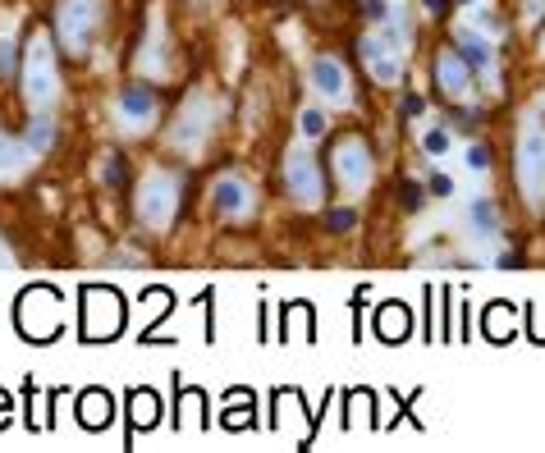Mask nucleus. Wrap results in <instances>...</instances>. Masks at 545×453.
I'll return each mask as SVG.
<instances>
[{"label":"nucleus","instance_id":"2","mask_svg":"<svg viewBox=\"0 0 545 453\" xmlns=\"http://www.w3.org/2000/svg\"><path fill=\"white\" fill-rule=\"evenodd\" d=\"M55 28H60L64 51L83 55L87 42H92V5H87V0H64V5H60V18H55Z\"/></svg>","mask_w":545,"mask_h":453},{"label":"nucleus","instance_id":"7","mask_svg":"<svg viewBox=\"0 0 545 453\" xmlns=\"http://www.w3.org/2000/svg\"><path fill=\"white\" fill-rule=\"evenodd\" d=\"M522 188H527L532 197L545 192V142L541 138L522 142Z\"/></svg>","mask_w":545,"mask_h":453},{"label":"nucleus","instance_id":"12","mask_svg":"<svg viewBox=\"0 0 545 453\" xmlns=\"http://www.w3.org/2000/svg\"><path fill=\"white\" fill-rule=\"evenodd\" d=\"M316 88L326 96H344V69L335 60H316Z\"/></svg>","mask_w":545,"mask_h":453},{"label":"nucleus","instance_id":"14","mask_svg":"<svg viewBox=\"0 0 545 453\" xmlns=\"http://www.w3.org/2000/svg\"><path fill=\"white\" fill-rule=\"evenodd\" d=\"M14 69H18V46L14 37H0V78H9Z\"/></svg>","mask_w":545,"mask_h":453},{"label":"nucleus","instance_id":"17","mask_svg":"<svg viewBox=\"0 0 545 453\" xmlns=\"http://www.w3.org/2000/svg\"><path fill=\"white\" fill-rule=\"evenodd\" d=\"M472 225H481V229H495V206H490V201L472 206Z\"/></svg>","mask_w":545,"mask_h":453},{"label":"nucleus","instance_id":"15","mask_svg":"<svg viewBox=\"0 0 545 453\" xmlns=\"http://www.w3.org/2000/svg\"><path fill=\"white\" fill-rule=\"evenodd\" d=\"M463 60H467V69H481V64L490 60V51H486L481 42H472V37H463Z\"/></svg>","mask_w":545,"mask_h":453},{"label":"nucleus","instance_id":"11","mask_svg":"<svg viewBox=\"0 0 545 453\" xmlns=\"http://www.w3.org/2000/svg\"><path fill=\"white\" fill-rule=\"evenodd\" d=\"M23 160H28V147H18L14 138H5V133H0V179L18 175V170H23Z\"/></svg>","mask_w":545,"mask_h":453},{"label":"nucleus","instance_id":"13","mask_svg":"<svg viewBox=\"0 0 545 453\" xmlns=\"http://www.w3.org/2000/svg\"><path fill=\"white\" fill-rule=\"evenodd\" d=\"M51 133H55L51 119H33V124H28V133H23V138H28L23 147L28 151H46V147H51Z\"/></svg>","mask_w":545,"mask_h":453},{"label":"nucleus","instance_id":"19","mask_svg":"<svg viewBox=\"0 0 545 453\" xmlns=\"http://www.w3.org/2000/svg\"><path fill=\"white\" fill-rule=\"evenodd\" d=\"M467 165H472V170H486V165H490V147H472V151H467Z\"/></svg>","mask_w":545,"mask_h":453},{"label":"nucleus","instance_id":"22","mask_svg":"<svg viewBox=\"0 0 545 453\" xmlns=\"http://www.w3.org/2000/svg\"><path fill=\"white\" fill-rule=\"evenodd\" d=\"M426 151H449V138H444L440 129H435V133H426Z\"/></svg>","mask_w":545,"mask_h":453},{"label":"nucleus","instance_id":"23","mask_svg":"<svg viewBox=\"0 0 545 453\" xmlns=\"http://www.w3.org/2000/svg\"><path fill=\"white\" fill-rule=\"evenodd\" d=\"M431 192H435V197H449V192H454V183L444 179V175H435V179H431Z\"/></svg>","mask_w":545,"mask_h":453},{"label":"nucleus","instance_id":"21","mask_svg":"<svg viewBox=\"0 0 545 453\" xmlns=\"http://www.w3.org/2000/svg\"><path fill=\"white\" fill-rule=\"evenodd\" d=\"M105 183H124V160L110 156V165H105Z\"/></svg>","mask_w":545,"mask_h":453},{"label":"nucleus","instance_id":"20","mask_svg":"<svg viewBox=\"0 0 545 453\" xmlns=\"http://www.w3.org/2000/svg\"><path fill=\"white\" fill-rule=\"evenodd\" d=\"M303 129L311 133V138H316V133L326 129V119H321V110H307V114H303Z\"/></svg>","mask_w":545,"mask_h":453},{"label":"nucleus","instance_id":"18","mask_svg":"<svg viewBox=\"0 0 545 453\" xmlns=\"http://www.w3.org/2000/svg\"><path fill=\"white\" fill-rule=\"evenodd\" d=\"M398 201H403L408 211H417V206H422V188H417V183H408V188H398Z\"/></svg>","mask_w":545,"mask_h":453},{"label":"nucleus","instance_id":"3","mask_svg":"<svg viewBox=\"0 0 545 453\" xmlns=\"http://www.w3.org/2000/svg\"><path fill=\"white\" fill-rule=\"evenodd\" d=\"M174 211V179H147L138 192V216L147 220L151 229H161Z\"/></svg>","mask_w":545,"mask_h":453},{"label":"nucleus","instance_id":"4","mask_svg":"<svg viewBox=\"0 0 545 453\" xmlns=\"http://www.w3.org/2000/svg\"><path fill=\"white\" fill-rule=\"evenodd\" d=\"M335 165H339V179H344L348 188H362V183L372 179V156H367V147H362L357 138L339 142V151H335Z\"/></svg>","mask_w":545,"mask_h":453},{"label":"nucleus","instance_id":"5","mask_svg":"<svg viewBox=\"0 0 545 453\" xmlns=\"http://www.w3.org/2000/svg\"><path fill=\"white\" fill-rule=\"evenodd\" d=\"M289 192H294L298 201H316L321 197V183H316V165H311L307 151H298V156H289Z\"/></svg>","mask_w":545,"mask_h":453},{"label":"nucleus","instance_id":"16","mask_svg":"<svg viewBox=\"0 0 545 453\" xmlns=\"http://www.w3.org/2000/svg\"><path fill=\"white\" fill-rule=\"evenodd\" d=\"M326 225L335 229V234H348V229L357 225V216H353V211H348V206H339V211H330V216H326Z\"/></svg>","mask_w":545,"mask_h":453},{"label":"nucleus","instance_id":"1","mask_svg":"<svg viewBox=\"0 0 545 453\" xmlns=\"http://www.w3.org/2000/svg\"><path fill=\"white\" fill-rule=\"evenodd\" d=\"M23 92L33 105H51L55 92H60V78H55V60H51V46L33 42L23 55Z\"/></svg>","mask_w":545,"mask_h":453},{"label":"nucleus","instance_id":"6","mask_svg":"<svg viewBox=\"0 0 545 453\" xmlns=\"http://www.w3.org/2000/svg\"><path fill=\"white\" fill-rule=\"evenodd\" d=\"M362 55H367V69H372L376 83H394L398 78V55H394V46H389V42L372 37V42H362Z\"/></svg>","mask_w":545,"mask_h":453},{"label":"nucleus","instance_id":"25","mask_svg":"<svg viewBox=\"0 0 545 453\" xmlns=\"http://www.w3.org/2000/svg\"><path fill=\"white\" fill-rule=\"evenodd\" d=\"M449 5H454V0H426V9H431V14H444Z\"/></svg>","mask_w":545,"mask_h":453},{"label":"nucleus","instance_id":"10","mask_svg":"<svg viewBox=\"0 0 545 453\" xmlns=\"http://www.w3.org/2000/svg\"><path fill=\"white\" fill-rule=\"evenodd\" d=\"M211 206L220 211V216H243V206H248V192H243L239 179H220L216 188H211Z\"/></svg>","mask_w":545,"mask_h":453},{"label":"nucleus","instance_id":"8","mask_svg":"<svg viewBox=\"0 0 545 453\" xmlns=\"http://www.w3.org/2000/svg\"><path fill=\"white\" fill-rule=\"evenodd\" d=\"M435 83H440L449 96H463V88H467V60H459L454 51H444L440 60H435Z\"/></svg>","mask_w":545,"mask_h":453},{"label":"nucleus","instance_id":"24","mask_svg":"<svg viewBox=\"0 0 545 453\" xmlns=\"http://www.w3.org/2000/svg\"><path fill=\"white\" fill-rule=\"evenodd\" d=\"M422 105H426L422 96H403V114H422Z\"/></svg>","mask_w":545,"mask_h":453},{"label":"nucleus","instance_id":"9","mask_svg":"<svg viewBox=\"0 0 545 453\" xmlns=\"http://www.w3.org/2000/svg\"><path fill=\"white\" fill-rule=\"evenodd\" d=\"M151 110H156V92L151 88L133 83V88L120 92V114L124 119H151Z\"/></svg>","mask_w":545,"mask_h":453},{"label":"nucleus","instance_id":"26","mask_svg":"<svg viewBox=\"0 0 545 453\" xmlns=\"http://www.w3.org/2000/svg\"><path fill=\"white\" fill-rule=\"evenodd\" d=\"M367 14H372V18H381V14H385V0H367Z\"/></svg>","mask_w":545,"mask_h":453}]
</instances>
